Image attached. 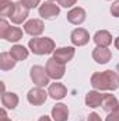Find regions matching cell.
Instances as JSON below:
<instances>
[{
    "label": "cell",
    "instance_id": "28",
    "mask_svg": "<svg viewBox=\"0 0 119 121\" xmlns=\"http://www.w3.org/2000/svg\"><path fill=\"white\" fill-rule=\"evenodd\" d=\"M38 121H52V120H51V117H48V116H42V117H39Z\"/></svg>",
    "mask_w": 119,
    "mask_h": 121
},
{
    "label": "cell",
    "instance_id": "17",
    "mask_svg": "<svg viewBox=\"0 0 119 121\" xmlns=\"http://www.w3.org/2000/svg\"><path fill=\"white\" fill-rule=\"evenodd\" d=\"M102 99H104V94H101L99 91H88L86 94V104L91 108H97V107L102 106Z\"/></svg>",
    "mask_w": 119,
    "mask_h": 121
},
{
    "label": "cell",
    "instance_id": "24",
    "mask_svg": "<svg viewBox=\"0 0 119 121\" xmlns=\"http://www.w3.org/2000/svg\"><path fill=\"white\" fill-rule=\"evenodd\" d=\"M21 1H23V4H25L28 9H35V7L39 4L41 0H21Z\"/></svg>",
    "mask_w": 119,
    "mask_h": 121
},
{
    "label": "cell",
    "instance_id": "23",
    "mask_svg": "<svg viewBox=\"0 0 119 121\" xmlns=\"http://www.w3.org/2000/svg\"><path fill=\"white\" fill-rule=\"evenodd\" d=\"M105 121H119V107L116 110H114L112 113H109L108 117L105 118Z\"/></svg>",
    "mask_w": 119,
    "mask_h": 121
},
{
    "label": "cell",
    "instance_id": "21",
    "mask_svg": "<svg viewBox=\"0 0 119 121\" xmlns=\"http://www.w3.org/2000/svg\"><path fill=\"white\" fill-rule=\"evenodd\" d=\"M10 54L16 60H24L28 58V49L24 45H14L10 49Z\"/></svg>",
    "mask_w": 119,
    "mask_h": 121
},
{
    "label": "cell",
    "instance_id": "27",
    "mask_svg": "<svg viewBox=\"0 0 119 121\" xmlns=\"http://www.w3.org/2000/svg\"><path fill=\"white\" fill-rule=\"evenodd\" d=\"M87 121H102V120H101V117H99L97 113H91L88 116V120Z\"/></svg>",
    "mask_w": 119,
    "mask_h": 121
},
{
    "label": "cell",
    "instance_id": "9",
    "mask_svg": "<svg viewBox=\"0 0 119 121\" xmlns=\"http://www.w3.org/2000/svg\"><path fill=\"white\" fill-rule=\"evenodd\" d=\"M70 41L76 47H83V45L88 44L90 41L88 31L86 28H76V30H73L71 34H70Z\"/></svg>",
    "mask_w": 119,
    "mask_h": 121
},
{
    "label": "cell",
    "instance_id": "12",
    "mask_svg": "<svg viewBox=\"0 0 119 121\" xmlns=\"http://www.w3.org/2000/svg\"><path fill=\"white\" fill-rule=\"evenodd\" d=\"M67 21L74 24V26H80L81 23H84L86 20V10L83 7H74L67 13Z\"/></svg>",
    "mask_w": 119,
    "mask_h": 121
},
{
    "label": "cell",
    "instance_id": "19",
    "mask_svg": "<svg viewBox=\"0 0 119 121\" xmlns=\"http://www.w3.org/2000/svg\"><path fill=\"white\" fill-rule=\"evenodd\" d=\"M118 107H119V101L114 94H104V99H102V108H104L107 113H112V111L116 110Z\"/></svg>",
    "mask_w": 119,
    "mask_h": 121
},
{
    "label": "cell",
    "instance_id": "6",
    "mask_svg": "<svg viewBox=\"0 0 119 121\" xmlns=\"http://www.w3.org/2000/svg\"><path fill=\"white\" fill-rule=\"evenodd\" d=\"M28 16H30V9H28L25 4H23V1L20 0V1L16 3L14 11H13L11 17H10V20H11L14 24H23V23L27 20Z\"/></svg>",
    "mask_w": 119,
    "mask_h": 121
},
{
    "label": "cell",
    "instance_id": "30",
    "mask_svg": "<svg viewBox=\"0 0 119 121\" xmlns=\"http://www.w3.org/2000/svg\"><path fill=\"white\" fill-rule=\"evenodd\" d=\"M1 121H11V120H10V118H7V117H3V118H1Z\"/></svg>",
    "mask_w": 119,
    "mask_h": 121
},
{
    "label": "cell",
    "instance_id": "26",
    "mask_svg": "<svg viewBox=\"0 0 119 121\" xmlns=\"http://www.w3.org/2000/svg\"><path fill=\"white\" fill-rule=\"evenodd\" d=\"M76 1L77 0H59V4L62 6V7H73L74 4H76Z\"/></svg>",
    "mask_w": 119,
    "mask_h": 121
},
{
    "label": "cell",
    "instance_id": "14",
    "mask_svg": "<svg viewBox=\"0 0 119 121\" xmlns=\"http://www.w3.org/2000/svg\"><path fill=\"white\" fill-rule=\"evenodd\" d=\"M112 58V52L108 49V48H101V47H97L94 51H92V59L95 60L97 63H107L109 62Z\"/></svg>",
    "mask_w": 119,
    "mask_h": 121
},
{
    "label": "cell",
    "instance_id": "33",
    "mask_svg": "<svg viewBox=\"0 0 119 121\" xmlns=\"http://www.w3.org/2000/svg\"><path fill=\"white\" fill-rule=\"evenodd\" d=\"M118 70H119V66H118Z\"/></svg>",
    "mask_w": 119,
    "mask_h": 121
},
{
    "label": "cell",
    "instance_id": "20",
    "mask_svg": "<svg viewBox=\"0 0 119 121\" xmlns=\"http://www.w3.org/2000/svg\"><path fill=\"white\" fill-rule=\"evenodd\" d=\"M17 60L11 56L10 52H1L0 54V69L1 70H10L16 66Z\"/></svg>",
    "mask_w": 119,
    "mask_h": 121
},
{
    "label": "cell",
    "instance_id": "8",
    "mask_svg": "<svg viewBox=\"0 0 119 121\" xmlns=\"http://www.w3.org/2000/svg\"><path fill=\"white\" fill-rule=\"evenodd\" d=\"M46 97H48V93L44 90L42 87H39V86L31 89L28 91V94H27V100L30 101L32 106H42L46 101Z\"/></svg>",
    "mask_w": 119,
    "mask_h": 121
},
{
    "label": "cell",
    "instance_id": "32",
    "mask_svg": "<svg viewBox=\"0 0 119 121\" xmlns=\"http://www.w3.org/2000/svg\"><path fill=\"white\" fill-rule=\"evenodd\" d=\"M48 1H52L53 3V1H59V0H48Z\"/></svg>",
    "mask_w": 119,
    "mask_h": 121
},
{
    "label": "cell",
    "instance_id": "22",
    "mask_svg": "<svg viewBox=\"0 0 119 121\" xmlns=\"http://www.w3.org/2000/svg\"><path fill=\"white\" fill-rule=\"evenodd\" d=\"M14 7H16V3H13V1L0 3V16H3V17H11V14L14 11Z\"/></svg>",
    "mask_w": 119,
    "mask_h": 121
},
{
    "label": "cell",
    "instance_id": "16",
    "mask_svg": "<svg viewBox=\"0 0 119 121\" xmlns=\"http://www.w3.org/2000/svg\"><path fill=\"white\" fill-rule=\"evenodd\" d=\"M48 94H49L53 100H62L63 97H66L67 89H66V86L62 85V83H52V85H49Z\"/></svg>",
    "mask_w": 119,
    "mask_h": 121
},
{
    "label": "cell",
    "instance_id": "25",
    "mask_svg": "<svg viewBox=\"0 0 119 121\" xmlns=\"http://www.w3.org/2000/svg\"><path fill=\"white\" fill-rule=\"evenodd\" d=\"M111 14L114 17H119V1L112 3V6H111Z\"/></svg>",
    "mask_w": 119,
    "mask_h": 121
},
{
    "label": "cell",
    "instance_id": "5",
    "mask_svg": "<svg viewBox=\"0 0 119 121\" xmlns=\"http://www.w3.org/2000/svg\"><path fill=\"white\" fill-rule=\"evenodd\" d=\"M46 72L49 75L51 79H55V80H59L64 76V72H66V66L64 63H62L59 60H56L53 56L49 58L48 62H46Z\"/></svg>",
    "mask_w": 119,
    "mask_h": 121
},
{
    "label": "cell",
    "instance_id": "29",
    "mask_svg": "<svg viewBox=\"0 0 119 121\" xmlns=\"http://www.w3.org/2000/svg\"><path fill=\"white\" fill-rule=\"evenodd\" d=\"M114 44H115V48H116V49H119V37L115 39V42H114Z\"/></svg>",
    "mask_w": 119,
    "mask_h": 121
},
{
    "label": "cell",
    "instance_id": "13",
    "mask_svg": "<svg viewBox=\"0 0 119 121\" xmlns=\"http://www.w3.org/2000/svg\"><path fill=\"white\" fill-rule=\"evenodd\" d=\"M92 39L97 44V47H101V48H108L112 44V35H111L109 31H107V30L97 31Z\"/></svg>",
    "mask_w": 119,
    "mask_h": 121
},
{
    "label": "cell",
    "instance_id": "18",
    "mask_svg": "<svg viewBox=\"0 0 119 121\" xmlns=\"http://www.w3.org/2000/svg\"><path fill=\"white\" fill-rule=\"evenodd\" d=\"M1 104L4 106V108L13 110V108H16L18 106V96L16 93H11V91L10 93L4 91L3 96H1Z\"/></svg>",
    "mask_w": 119,
    "mask_h": 121
},
{
    "label": "cell",
    "instance_id": "10",
    "mask_svg": "<svg viewBox=\"0 0 119 121\" xmlns=\"http://www.w3.org/2000/svg\"><path fill=\"white\" fill-rule=\"evenodd\" d=\"M74 54H76V49L73 48V47H63V48H58V49H55V52H53V58L56 60H59L62 63H67V62H70V60L73 59V56H74Z\"/></svg>",
    "mask_w": 119,
    "mask_h": 121
},
{
    "label": "cell",
    "instance_id": "3",
    "mask_svg": "<svg viewBox=\"0 0 119 121\" xmlns=\"http://www.w3.org/2000/svg\"><path fill=\"white\" fill-rule=\"evenodd\" d=\"M0 38H4L8 42H17L23 38V30L18 27H10L8 23L1 18L0 20Z\"/></svg>",
    "mask_w": 119,
    "mask_h": 121
},
{
    "label": "cell",
    "instance_id": "11",
    "mask_svg": "<svg viewBox=\"0 0 119 121\" xmlns=\"http://www.w3.org/2000/svg\"><path fill=\"white\" fill-rule=\"evenodd\" d=\"M44 28H45V26H44L42 20H36V18L30 20V21H27V23L24 24V31H25L27 34L32 35V37L41 35V34L44 32Z\"/></svg>",
    "mask_w": 119,
    "mask_h": 121
},
{
    "label": "cell",
    "instance_id": "1",
    "mask_svg": "<svg viewBox=\"0 0 119 121\" xmlns=\"http://www.w3.org/2000/svg\"><path fill=\"white\" fill-rule=\"evenodd\" d=\"M91 86L95 90H116L119 87V75L114 70L95 72L91 76Z\"/></svg>",
    "mask_w": 119,
    "mask_h": 121
},
{
    "label": "cell",
    "instance_id": "15",
    "mask_svg": "<svg viewBox=\"0 0 119 121\" xmlns=\"http://www.w3.org/2000/svg\"><path fill=\"white\" fill-rule=\"evenodd\" d=\"M52 118L53 121H67L69 118V108L66 104L59 103L56 106H53L52 108Z\"/></svg>",
    "mask_w": 119,
    "mask_h": 121
},
{
    "label": "cell",
    "instance_id": "31",
    "mask_svg": "<svg viewBox=\"0 0 119 121\" xmlns=\"http://www.w3.org/2000/svg\"><path fill=\"white\" fill-rule=\"evenodd\" d=\"M4 1H10V0H0V3H4Z\"/></svg>",
    "mask_w": 119,
    "mask_h": 121
},
{
    "label": "cell",
    "instance_id": "7",
    "mask_svg": "<svg viewBox=\"0 0 119 121\" xmlns=\"http://www.w3.org/2000/svg\"><path fill=\"white\" fill-rule=\"evenodd\" d=\"M59 13L60 9L52 1H45L44 4L39 6V16L45 20H53L59 16Z\"/></svg>",
    "mask_w": 119,
    "mask_h": 121
},
{
    "label": "cell",
    "instance_id": "2",
    "mask_svg": "<svg viewBox=\"0 0 119 121\" xmlns=\"http://www.w3.org/2000/svg\"><path fill=\"white\" fill-rule=\"evenodd\" d=\"M28 48L35 55H48V54L55 52L56 44H55V41L52 38H48V37L32 38L28 42Z\"/></svg>",
    "mask_w": 119,
    "mask_h": 121
},
{
    "label": "cell",
    "instance_id": "4",
    "mask_svg": "<svg viewBox=\"0 0 119 121\" xmlns=\"http://www.w3.org/2000/svg\"><path fill=\"white\" fill-rule=\"evenodd\" d=\"M30 76H31V80L39 86V87H44V86H48L51 82H49V75L46 72V68L44 66H39V65H35L31 68V72H30Z\"/></svg>",
    "mask_w": 119,
    "mask_h": 121
}]
</instances>
